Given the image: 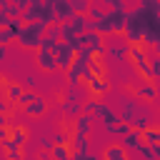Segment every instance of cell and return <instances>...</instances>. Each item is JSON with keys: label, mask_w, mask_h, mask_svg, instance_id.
<instances>
[{"label": "cell", "mask_w": 160, "mask_h": 160, "mask_svg": "<svg viewBox=\"0 0 160 160\" xmlns=\"http://www.w3.org/2000/svg\"><path fill=\"white\" fill-rule=\"evenodd\" d=\"M160 12L145 10V8H135V10H125V28H122V38L128 42H138L142 48H155L160 40Z\"/></svg>", "instance_id": "6da1fadb"}, {"label": "cell", "mask_w": 160, "mask_h": 160, "mask_svg": "<svg viewBox=\"0 0 160 160\" xmlns=\"http://www.w3.org/2000/svg\"><path fill=\"white\" fill-rule=\"evenodd\" d=\"M45 28L42 22H20L18 32H15V42L20 48H28V50H38L40 48V40L45 38Z\"/></svg>", "instance_id": "7a4b0ae2"}, {"label": "cell", "mask_w": 160, "mask_h": 160, "mask_svg": "<svg viewBox=\"0 0 160 160\" xmlns=\"http://www.w3.org/2000/svg\"><path fill=\"white\" fill-rule=\"evenodd\" d=\"M22 22H42V25H52L55 22V15L48 5H28L20 15Z\"/></svg>", "instance_id": "3957f363"}, {"label": "cell", "mask_w": 160, "mask_h": 160, "mask_svg": "<svg viewBox=\"0 0 160 160\" xmlns=\"http://www.w3.org/2000/svg\"><path fill=\"white\" fill-rule=\"evenodd\" d=\"M80 45H82V48H88V50H92V55H95L92 60H98V62H100V60L105 58V38H102V35H98L95 30H85V32L80 35Z\"/></svg>", "instance_id": "277c9868"}, {"label": "cell", "mask_w": 160, "mask_h": 160, "mask_svg": "<svg viewBox=\"0 0 160 160\" xmlns=\"http://www.w3.org/2000/svg\"><path fill=\"white\" fill-rule=\"evenodd\" d=\"M52 55H55V62H58V70H68L72 65V58H75V50L68 45V42H58L52 48Z\"/></svg>", "instance_id": "5b68a950"}, {"label": "cell", "mask_w": 160, "mask_h": 160, "mask_svg": "<svg viewBox=\"0 0 160 160\" xmlns=\"http://www.w3.org/2000/svg\"><path fill=\"white\" fill-rule=\"evenodd\" d=\"M92 118H95V120H100V122H102V128H105V125H115V122H120L118 112H115L108 102H102V100H98V102H95Z\"/></svg>", "instance_id": "8992f818"}, {"label": "cell", "mask_w": 160, "mask_h": 160, "mask_svg": "<svg viewBox=\"0 0 160 160\" xmlns=\"http://www.w3.org/2000/svg\"><path fill=\"white\" fill-rule=\"evenodd\" d=\"M148 125H152V110H150V105L140 102V105H138V112H135V118H132V122H130V128H132V130H145Z\"/></svg>", "instance_id": "52a82bcc"}, {"label": "cell", "mask_w": 160, "mask_h": 160, "mask_svg": "<svg viewBox=\"0 0 160 160\" xmlns=\"http://www.w3.org/2000/svg\"><path fill=\"white\" fill-rule=\"evenodd\" d=\"M35 52H38V55H35V62H38V68H40L42 72H55V70H58V62H55L52 50L40 48V50H35Z\"/></svg>", "instance_id": "ba28073f"}, {"label": "cell", "mask_w": 160, "mask_h": 160, "mask_svg": "<svg viewBox=\"0 0 160 160\" xmlns=\"http://www.w3.org/2000/svg\"><path fill=\"white\" fill-rule=\"evenodd\" d=\"M82 82L90 88V92H92L95 98H100V95H105V92L110 90V80H108V78H95V75H90V72L82 78Z\"/></svg>", "instance_id": "9c48e42d"}, {"label": "cell", "mask_w": 160, "mask_h": 160, "mask_svg": "<svg viewBox=\"0 0 160 160\" xmlns=\"http://www.w3.org/2000/svg\"><path fill=\"white\" fill-rule=\"evenodd\" d=\"M25 142H28V130L25 128H12L10 130V138L5 142H0L2 148H18V150H25Z\"/></svg>", "instance_id": "30bf717a"}, {"label": "cell", "mask_w": 160, "mask_h": 160, "mask_svg": "<svg viewBox=\"0 0 160 160\" xmlns=\"http://www.w3.org/2000/svg\"><path fill=\"white\" fill-rule=\"evenodd\" d=\"M135 98L138 100H145V102H155L158 100V90H155V82H142L138 88H132Z\"/></svg>", "instance_id": "8fae6325"}, {"label": "cell", "mask_w": 160, "mask_h": 160, "mask_svg": "<svg viewBox=\"0 0 160 160\" xmlns=\"http://www.w3.org/2000/svg\"><path fill=\"white\" fill-rule=\"evenodd\" d=\"M138 105H140V100H135V98H125L122 100V110H120V122H132V118H135V112H138Z\"/></svg>", "instance_id": "7c38bea8"}, {"label": "cell", "mask_w": 160, "mask_h": 160, "mask_svg": "<svg viewBox=\"0 0 160 160\" xmlns=\"http://www.w3.org/2000/svg\"><path fill=\"white\" fill-rule=\"evenodd\" d=\"M120 145L125 148V152H138V148L142 145V138H140V130H132V128H130V132H128V135H122V140H120Z\"/></svg>", "instance_id": "4fadbf2b"}, {"label": "cell", "mask_w": 160, "mask_h": 160, "mask_svg": "<svg viewBox=\"0 0 160 160\" xmlns=\"http://www.w3.org/2000/svg\"><path fill=\"white\" fill-rule=\"evenodd\" d=\"M20 22H22V20H10L5 28H0V45H2V48H8L10 42H15V32H18Z\"/></svg>", "instance_id": "5bb4252c"}, {"label": "cell", "mask_w": 160, "mask_h": 160, "mask_svg": "<svg viewBox=\"0 0 160 160\" xmlns=\"http://www.w3.org/2000/svg\"><path fill=\"white\" fill-rule=\"evenodd\" d=\"M92 125H95V118H92V115L80 112V115L75 118V135H90Z\"/></svg>", "instance_id": "9a60e30c"}, {"label": "cell", "mask_w": 160, "mask_h": 160, "mask_svg": "<svg viewBox=\"0 0 160 160\" xmlns=\"http://www.w3.org/2000/svg\"><path fill=\"white\" fill-rule=\"evenodd\" d=\"M100 160H128V152H125V148L120 142H112V145H108L102 150V158Z\"/></svg>", "instance_id": "2e32d148"}, {"label": "cell", "mask_w": 160, "mask_h": 160, "mask_svg": "<svg viewBox=\"0 0 160 160\" xmlns=\"http://www.w3.org/2000/svg\"><path fill=\"white\" fill-rule=\"evenodd\" d=\"M22 90H25V88H22L20 82H15V80H8V82H5V100H8L10 105H15V102H18V98L22 95Z\"/></svg>", "instance_id": "e0dca14e"}, {"label": "cell", "mask_w": 160, "mask_h": 160, "mask_svg": "<svg viewBox=\"0 0 160 160\" xmlns=\"http://www.w3.org/2000/svg\"><path fill=\"white\" fill-rule=\"evenodd\" d=\"M22 110H25L28 115H32V118H38V115H45V110H48V100L38 95V98H35L32 102H28Z\"/></svg>", "instance_id": "ac0fdd59"}, {"label": "cell", "mask_w": 160, "mask_h": 160, "mask_svg": "<svg viewBox=\"0 0 160 160\" xmlns=\"http://www.w3.org/2000/svg\"><path fill=\"white\" fill-rule=\"evenodd\" d=\"M88 22H90L88 15H70V18H68V25L72 28L75 35H82V32L88 30Z\"/></svg>", "instance_id": "d6986e66"}, {"label": "cell", "mask_w": 160, "mask_h": 160, "mask_svg": "<svg viewBox=\"0 0 160 160\" xmlns=\"http://www.w3.org/2000/svg\"><path fill=\"white\" fill-rule=\"evenodd\" d=\"M70 150L78 152V155H88V152H90V140H88V135H72Z\"/></svg>", "instance_id": "ffe728a7"}, {"label": "cell", "mask_w": 160, "mask_h": 160, "mask_svg": "<svg viewBox=\"0 0 160 160\" xmlns=\"http://www.w3.org/2000/svg\"><path fill=\"white\" fill-rule=\"evenodd\" d=\"M140 138L145 145H160V130L155 125H148L145 130H140Z\"/></svg>", "instance_id": "44dd1931"}, {"label": "cell", "mask_w": 160, "mask_h": 160, "mask_svg": "<svg viewBox=\"0 0 160 160\" xmlns=\"http://www.w3.org/2000/svg\"><path fill=\"white\" fill-rule=\"evenodd\" d=\"M70 155H72L70 145H52L50 148V158L52 160H70Z\"/></svg>", "instance_id": "7402d4cb"}, {"label": "cell", "mask_w": 160, "mask_h": 160, "mask_svg": "<svg viewBox=\"0 0 160 160\" xmlns=\"http://www.w3.org/2000/svg\"><path fill=\"white\" fill-rule=\"evenodd\" d=\"M105 132H108V135H118V138H122V135H128V132H130V125H128V122L105 125Z\"/></svg>", "instance_id": "603a6c76"}, {"label": "cell", "mask_w": 160, "mask_h": 160, "mask_svg": "<svg viewBox=\"0 0 160 160\" xmlns=\"http://www.w3.org/2000/svg\"><path fill=\"white\" fill-rule=\"evenodd\" d=\"M90 8V0H70V10L72 15H85Z\"/></svg>", "instance_id": "cb8c5ba5"}, {"label": "cell", "mask_w": 160, "mask_h": 160, "mask_svg": "<svg viewBox=\"0 0 160 160\" xmlns=\"http://www.w3.org/2000/svg\"><path fill=\"white\" fill-rule=\"evenodd\" d=\"M35 98H38V95H35L32 90H22V95L18 98V102H15V105H18V108H25V105H28V102H32Z\"/></svg>", "instance_id": "d4e9b609"}, {"label": "cell", "mask_w": 160, "mask_h": 160, "mask_svg": "<svg viewBox=\"0 0 160 160\" xmlns=\"http://www.w3.org/2000/svg\"><path fill=\"white\" fill-rule=\"evenodd\" d=\"M100 8H102V10H105V8H108V10H125V2H122V0H100Z\"/></svg>", "instance_id": "484cf974"}, {"label": "cell", "mask_w": 160, "mask_h": 160, "mask_svg": "<svg viewBox=\"0 0 160 160\" xmlns=\"http://www.w3.org/2000/svg\"><path fill=\"white\" fill-rule=\"evenodd\" d=\"M140 8L152 10V12H160V2H158V0H140Z\"/></svg>", "instance_id": "4316f807"}, {"label": "cell", "mask_w": 160, "mask_h": 160, "mask_svg": "<svg viewBox=\"0 0 160 160\" xmlns=\"http://www.w3.org/2000/svg\"><path fill=\"white\" fill-rule=\"evenodd\" d=\"M5 150H8L10 160H22V150H18V148H5Z\"/></svg>", "instance_id": "83f0119b"}, {"label": "cell", "mask_w": 160, "mask_h": 160, "mask_svg": "<svg viewBox=\"0 0 160 160\" xmlns=\"http://www.w3.org/2000/svg\"><path fill=\"white\" fill-rule=\"evenodd\" d=\"M12 108H15V105H10V102L5 100V95H0V112H2V115H8Z\"/></svg>", "instance_id": "f1b7e54d"}, {"label": "cell", "mask_w": 160, "mask_h": 160, "mask_svg": "<svg viewBox=\"0 0 160 160\" xmlns=\"http://www.w3.org/2000/svg\"><path fill=\"white\" fill-rule=\"evenodd\" d=\"M10 22V18H8V10H5V5H0V28H5Z\"/></svg>", "instance_id": "f546056e"}, {"label": "cell", "mask_w": 160, "mask_h": 160, "mask_svg": "<svg viewBox=\"0 0 160 160\" xmlns=\"http://www.w3.org/2000/svg\"><path fill=\"white\" fill-rule=\"evenodd\" d=\"M8 5H12V8H18L20 12L28 8V0H8Z\"/></svg>", "instance_id": "4dcf8cb0"}, {"label": "cell", "mask_w": 160, "mask_h": 160, "mask_svg": "<svg viewBox=\"0 0 160 160\" xmlns=\"http://www.w3.org/2000/svg\"><path fill=\"white\" fill-rule=\"evenodd\" d=\"M8 138H10V128L8 125H0V142H5Z\"/></svg>", "instance_id": "1f68e13d"}, {"label": "cell", "mask_w": 160, "mask_h": 160, "mask_svg": "<svg viewBox=\"0 0 160 160\" xmlns=\"http://www.w3.org/2000/svg\"><path fill=\"white\" fill-rule=\"evenodd\" d=\"M40 145H42V148H45V150H48V152H50V148H52V145H55V142H52V140H50V138H40Z\"/></svg>", "instance_id": "d6a6232c"}, {"label": "cell", "mask_w": 160, "mask_h": 160, "mask_svg": "<svg viewBox=\"0 0 160 160\" xmlns=\"http://www.w3.org/2000/svg\"><path fill=\"white\" fill-rule=\"evenodd\" d=\"M25 85H28V88H32V85H35V78H32V75H28V78H25Z\"/></svg>", "instance_id": "836d02e7"}, {"label": "cell", "mask_w": 160, "mask_h": 160, "mask_svg": "<svg viewBox=\"0 0 160 160\" xmlns=\"http://www.w3.org/2000/svg\"><path fill=\"white\" fill-rule=\"evenodd\" d=\"M85 160H100V155H92V152H88V155H85Z\"/></svg>", "instance_id": "e575fe53"}, {"label": "cell", "mask_w": 160, "mask_h": 160, "mask_svg": "<svg viewBox=\"0 0 160 160\" xmlns=\"http://www.w3.org/2000/svg\"><path fill=\"white\" fill-rule=\"evenodd\" d=\"M70 160H85V155H78V152H72V155H70Z\"/></svg>", "instance_id": "d590c367"}, {"label": "cell", "mask_w": 160, "mask_h": 160, "mask_svg": "<svg viewBox=\"0 0 160 160\" xmlns=\"http://www.w3.org/2000/svg\"><path fill=\"white\" fill-rule=\"evenodd\" d=\"M38 160H52V158H50V152H40V158H38Z\"/></svg>", "instance_id": "8d00e7d4"}, {"label": "cell", "mask_w": 160, "mask_h": 160, "mask_svg": "<svg viewBox=\"0 0 160 160\" xmlns=\"http://www.w3.org/2000/svg\"><path fill=\"white\" fill-rule=\"evenodd\" d=\"M0 125H8V115H2V112H0Z\"/></svg>", "instance_id": "74e56055"}]
</instances>
